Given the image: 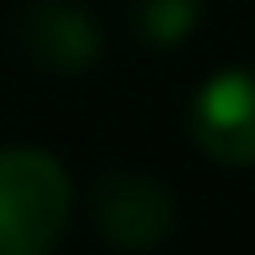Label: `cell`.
<instances>
[{
  "label": "cell",
  "mask_w": 255,
  "mask_h": 255,
  "mask_svg": "<svg viewBox=\"0 0 255 255\" xmlns=\"http://www.w3.org/2000/svg\"><path fill=\"white\" fill-rule=\"evenodd\" d=\"M26 47L47 68H84L94 57V26L78 16L73 5H37L21 26Z\"/></svg>",
  "instance_id": "cell-4"
},
{
  "label": "cell",
  "mask_w": 255,
  "mask_h": 255,
  "mask_svg": "<svg viewBox=\"0 0 255 255\" xmlns=\"http://www.w3.org/2000/svg\"><path fill=\"white\" fill-rule=\"evenodd\" d=\"M193 141L214 161L250 167L255 161V73H219L193 99Z\"/></svg>",
  "instance_id": "cell-3"
},
{
  "label": "cell",
  "mask_w": 255,
  "mask_h": 255,
  "mask_svg": "<svg viewBox=\"0 0 255 255\" xmlns=\"http://www.w3.org/2000/svg\"><path fill=\"white\" fill-rule=\"evenodd\" d=\"M188 21H193V0H161L146 10V26L156 37H177V31H188Z\"/></svg>",
  "instance_id": "cell-5"
},
{
  "label": "cell",
  "mask_w": 255,
  "mask_h": 255,
  "mask_svg": "<svg viewBox=\"0 0 255 255\" xmlns=\"http://www.w3.org/2000/svg\"><path fill=\"white\" fill-rule=\"evenodd\" d=\"M172 193L146 172H110L94 188V224L115 250H151L172 235Z\"/></svg>",
  "instance_id": "cell-2"
},
{
  "label": "cell",
  "mask_w": 255,
  "mask_h": 255,
  "mask_svg": "<svg viewBox=\"0 0 255 255\" xmlns=\"http://www.w3.org/2000/svg\"><path fill=\"white\" fill-rule=\"evenodd\" d=\"M68 188L63 161L31 146L0 151V255H52L68 229Z\"/></svg>",
  "instance_id": "cell-1"
}]
</instances>
